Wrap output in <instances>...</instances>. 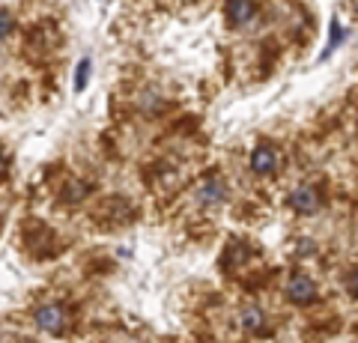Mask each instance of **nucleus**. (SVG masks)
Masks as SVG:
<instances>
[{"label": "nucleus", "instance_id": "obj_11", "mask_svg": "<svg viewBox=\"0 0 358 343\" xmlns=\"http://www.w3.org/2000/svg\"><path fill=\"white\" fill-rule=\"evenodd\" d=\"M13 27H15V18L0 9V36H9V33H13Z\"/></svg>", "mask_w": 358, "mask_h": 343}, {"label": "nucleus", "instance_id": "obj_7", "mask_svg": "<svg viewBox=\"0 0 358 343\" xmlns=\"http://www.w3.org/2000/svg\"><path fill=\"white\" fill-rule=\"evenodd\" d=\"M263 326H266V316H263V311L260 307H245L242 311V328L245 331H263Z\"/></svg>", "mask_w": 358, "mask_h": 343}, {"label": "nucleus", "instance_id": "obj_2", "mask_svg": "<svg viewBox=\"0 0 358 343\" xmlns=\"http://www.w3.org/2000/svg\"><path fill=\"white\" fill-rule=\"evenodd\" d=\"M289 206H293L296 212H301V215H313L322 206V197H320L317 188L301 185V188H296V191L289 194Z\"/></svg>", "mask_w": 358, "mask_h": 343}, {"label": "nucleus", "instance_id": "obj_8", "mask_svg": "<svg viewBox=\"0 0 358 343\" xmlns=\"http://www.w3.org/2000/svg\"><path fill=\"white\" fill-rule=\"evenodd\" d=\"M84 197H87V185H84V182L72 180L69 185H66V191H63V200H72V203H78V200H84Z\"/></svg>", "mask_w": 358, "mask_h": 343}, {"label": "nucleus", "instance_id": "obj_10", "mask_svg": "<svg viewBox=\"0 0 358 343\" xmlns=\"http://www.w3.org/2000/svg\"><path fill=\"white\" fill-rule=\"evenodd\" d=\"M341 39H343V30H341V24H338V18H331V39H329V48L322 51V57H329V54L341 45Z\"/></svg>", "mask_w": 358, "mask_h": 343}, {"label": "nucleus", "instance_id": "obj_13", "mask_svg": "<svg viewBox=\"0 0 358 343\" xmlns=\"http://www.w3.org/2000/svg\"><path fill=\"white\" fill-rule=\"evenodd\" d=\"M299 254H305V257L313 254V242H299Z\"/></svg>", "mask_w": 358, "mask_h": 343}, {"label": "nucleus", "instance_id": "obj_5", "mask_svg": "<svg viewBox=\"0 0 358 343\" xmlns=\"http://www.w3.org/2000/svg\"><path fill=\"white\" fill-rule=\"evenodd\" d=\"M227 18H230V24H233V27L251 24V21L257 18L254 0H227Z\"/></svg>", "mask_w": 358, "mask_h": 343}, {"label": "nucleus", "instance_id": "obj_9", "mask_svg": "<svg viewBox=\"0 0 358 343\" xmlns=\"http://www.w3.org/2000/svg\"><path fill=\"white\" fill-rule=\"evenodd\" d=\"M87 78H90V60L84 57L81 63H78V69H75V90L78 93L87 90Z\"/></svg>", "mask_w": 358, "mask_h": 343}, {"label": "nucleus", "instance_id": "obj_12", "mask_svg": "<svg viewBox=\"0 0 358 343\" xmlns=\"http://www.w3.org/2000/svg\"><path fill=\"white\" fill-rule=\"evenodd\" d=\"M346 286H350V293H352V295H358V272H352V275H350V281H346Z\"/></svg>", "mask_w": 358, "mask_h": 343}, {"label": "nucleus", "instance_id": "obj_4", "mask_svg": "<svg viewBox=\"0 0 358 343\" xmlns=\"http://www.w3.org/2000/svg\"><path fill=\"white\" fill-rule=\"evenodd\" d=\"M278 164H281V156H278V149H275V147L263 143V147H257V149H254V156H251V168H254V173L268 176V173H275V170H278Z\"/></svg>", "mask_w": 358, "mask_h": 343}, {"label": "nucleus", "instance_id": "obj_1", "mask_svg": "<svg viewBox=\"0 0 358 343\" xmlns=\"http://www.w3.org/2000/svg\"><path fill=\"white\" fill-rule=\"evenodd\" d=\"M36 326L42 331H48V335H63L66 326H69V311H66L63 305H57V302L42 305L36 311Z\"/></svg>", "mask_w": 358, "mask_h": 343}, {"label": "nucleus", "instance_id": "obj_3", "mask_svg": "<svg viewBox=\"0 0 358 343\" xmlns=\"http://www.w3.org/2000/svg\"><path fill=\"white\" fill-rule=\"evenodd\" d=\"M287 295H289V302H296V305H310L313 298H317V286H313L308 275H293L287 284Z\"/></svg>", "mask_w": 358, "mask_h": 343}, {"label": "nucleus", "instance_id": "obj_6", "mask_svg": "<svg viewBox=\"0 0 358 343\" xmlns=\"http://www.w3.org/2000/svg\"><path fill=\"white\" fill-rule=\"evenodd\" d=\"M224 197H227V185H224L218 176H212V180H206V185L200 188V203H206V206H215L221 203Z\"/></svg>", "mask_w": 358, "mask_h": 343}]
</instances>
